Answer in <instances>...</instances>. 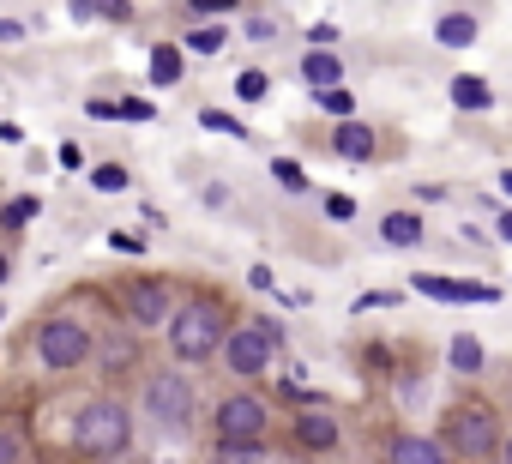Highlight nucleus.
<instances>
[{
	"mask_svg": "<svg viewBox=\"0 0 512 464\" xmlns=\"http://www.w3.org/2000/svg\"><path fill=\"white\" fill-rule=\"evenodd\" d=\"M229 326H235V320H229V302L211 296V290H193V296L175 302V314H169V326H163V344H169V356H175L181 368H199V362H217V356H223Z\"/></svg>",
	"mask_w": 512,
	"mask_h": 464,
	"instance_id": "nucleus-1",
	"label": "nucleus"
},
{
	"mask_svg": "<svg viewBox=\"0 0 512 464\" xmlns=\"http://www.w3.org/2000/svg\"><path fill=\"white\" fill-rule=\"evenodd\" d=\"M500 440H506V428H500V410H494L488 398L464 392V398L446 404V416H440V446H446L452 458H464V464L500 458Z\"/></svg>",
	"mask_w": 512,
	"mask_h": 464,
	"instance_id": "nucleus-2",
	"label": "nucleus"
},
{
	"mask_svg": "<svg viewBox=\"0 0 512 464\" xmlns=\"http://www.w3.org/2000/svg\"><path fill=\"white\" fill-rule=\"evenodd\" d=\"M127 446H133V410H127L115 392H97V398H85V404L73 410V452H79V458L109 464V458H121Z\"/></svg>",
	"mask_w": 512,
	"mask_h": 464,
	"instance_id": "nucleus-3",
	"label": "nucleus"
},
{
	"mask_svg": "<svg viewBox=\"0 0 512 464\" xmlns=\"http://www.w3.org/2000/svg\"><path fill=\"white\" fill-rule=\"evenodd\" d=\"M31 350H37V362H43L49 374H79V368H91V356H97V332H91L79 314H49V320H37Z\"/></svg>",
	"mask_w": 512,
	"mask_h": 464,
	"instance_id": "nucleus-4",
	"label": "nucleus"
},
{
	"mask_svg": "<svg viewBox=\"0 0 512 464\" xmlns=\"http://www.w3.org/2000/svg\"><path fill=\"white\" fill-rule=\"evenodd\" d=\"M211 440L217 446H272V404L260 392H223L211 404Z\"/></svg>",
	"mask_w": 512,
	"mask_h": 464,
	"instance_id": "nucleus-5",
	"label": "nucleus"
},
{
	"mask_svg": "<svg viewBox=\"0 0 512 464\" xmlns=\"http://www.w3.org/2000/svg\"><path fill=\"white\" fill-rule=\"evenodd\" d=\"M139 398H145V416H151L163 434H187V428L199 422V386H193L175 362H169V368H151Z\"/></svg>",
	"mask_w": 512,
	"mask_h": 464,
	"instance_id": "nucleus-6",
	"label": "nucleus"
},
{
	"mask_svg": "<svg viewBox=\"0 0 512 464\" xmlns=\"http://www.w3.org/2000/svg\"><path fill=\"white\" fill-rule=\"evenodd\" d=\"M278 344H284V326L278 320H235L229 326V338H223V368L235 374V380H260V374H272V362H278Z\"/></svg>",
	"mask_w": 512,
	"mask_h": 464,
	"instance_id": "nucleus-7",
	"label": "nucleus"
},
{
	"mask_svg": "<svg viewBox=\"0 0 512 464\" xmlns=\"http://www.w3.org/2000/svg\"><path fill=\"white\" fill-rule=\"evenodd\" d=\"M115 302H121V320H127V326H139V332H163L181 296H175V278L145 272V278H127V284L115 290Z\"/></svg>",
	"mask_w": 512,
	"mask_h": 464,
	"instance_id": "nucleus-8",
	"label": "nucleus"
},
{
	"mask_svg": "<svg viewBox=\"0 0 512 464\" xmlns=\"http://www.w3.org/2000/svg\"><path fill=\"white\" fill-rule=\"evenodd\" d=\"M410 290H416V296H428V302H446V308H458V302L494 308V302H500V290H494V284H470V278H446V272H416V278H410Z\"/></svg>",
	"mask_w": 512,
	"mask_h": 464,
	"instance_id": "nucleus-9",
	"label": "nucleus"
},
{
	"mask_svg": "<svg viewBox=\"0 0 512 464\" xmlns=\"http://www.w3.org/2000/svg\"><path fill=\"white\" fill-rule=\"evenodd\" d=\"M97 374L103 380H127V374H139V332H127V326H115V332H97Z\"/></svg>",
	"mask_w": 512,
	"mask_h": 464,
	"instance_id": "nucleus-10",
	"label": "nucleus"
},
{
	"mask_svg": "<svg viewBox=\"0 0 512 464\" xmlns=\"http://www.w3.org/2000/svg\"><path fill=\"white\" fill-rule=\"evenodd\" d=\"M290 440H296L302 452H338V446H344V422H338L326 404H320V410H296Z\"/></svg>",
	"mask_w": 512,
	"mask_h": 464,
	"instance_id": "nucleus-11",
	"label": "nucleus"
},
{
	"mask_svg": "<svg viewBox=\"0 0 512 464\" xmlns=\"http://www.w3.org/2000/svg\"><path fill=\"white\" fill-rule=\"evenodd\" d=\"M374 236H380V248H392V254H416V248L428 242V223H422L416 205H398V211H386V217L374 223Z\"/></svg>",
	"mask_w": 512,
	"mask_h": 464,
	"instance_id": "nucleus-12",
	"label": "nucleus"
},
{
	"mask_svg": "<svg viewBox=\"0 0 512 464\" xmlns=\"http://www.w3.org/2000/svg\"><path fill=\"white\" fill-rule=\"evenodd\" d=\"M386 464H452V452L440 446V434H416V428H398L386 440Z\"/></svg>",
	"mask_w": 512,
	"mask_h": 464,
	"instance_id": "nucleus-13",
	"label": "nucleus"
},
{
	"mask_svg": "<svg viewBox=\"0 0 512 464\" xmlns=\"http://www.w3.org/2000/svg\"><path fill=\"white\" fill-rule=\"evenodd\" d=\"M332 157H344V163H374V157H380L374 127H368V121H338V127H332Z\"/></svg>",
	"mask_w": 512,
	"mask_h": 464,
	"instance_id": "nucleus-14",
	"label": "nucleus"
},
{
	"mask_svg": "<svg viewBox=\"0 0 512 464\" xmlns=\"http://www.w3.org/2000/svg\"><path fill=\"white\" fill-rule=\"evenodd\" d=\"M476 37H482V19L464 13V7H446V13L434 19V43H440V49H470Z\"/></svg>",
	"mask_w": 512,
	"mask_h": 464,
	"instance_id": "nucleus-15",
	"label": "nucleus"
},
{
	"mask_svg": "<svg viewBox=\"0 0 512 464\" xmlns=\"http://www.w3.org/2000/svg\"><path fill=\"white\" fill-rule=\"evenodd\" d=\"M446 97H452L464 115H488V109H494V85H488L482 73H458V79L446 85Z\"/></svg>",
	"mask_w": 512,
	"mask_h": 464,
	"instance_id": "nucleus-16",
	"label": "nucleus"
},
{
	"mask_svg": "<svg viewBox=\"0 0 512 464\" xmlns=\"http://www.w3.org/2000/svg\"><path fill=\"white\" fill-rule=\"evenodd\" d=\"M302 79H308V91L320 97V91L344 85V61H338L332 49H308V55H302Z\"/></svg>",
	"mask_w": 512,
	"mask_h": 464,
	"instance_id": "nucleus-17",
	"label": "nucleus"
},
{
	"mask_svg": "<svg viewBox=\"0 0 512 464\" xmlns=\"http://www.w3.org/2000/svg\"><path fill=\"white\" fill-rule=\"evenodd\" d=\"M151 85L157 91H169V85H181V73H187V55H181V43H151Z\"/></svg>",
	"mask_w": 512,
	"mask_h": 464,
	"instance_id": "nucleus-18",
	"label": "nucleus"
},
{
	"mask_svg": "<svg viewBox=\"0 0 512 464\" xmlns=\"http://www.w3.org/2000/svg\"><path fill=\"white\" fill-rule=\"evenodd\" d=\"M446 362H452L464 380H476V374L488 368V350H482V338H476V332H458V338L446 344Z\"/></svg>",
	"mask_w": 512,
	"mask_h": 464,
	"instance_id": "nucleus-19",
	"label": "nucleus"
},
{
	"mask_svg": "<svg viewBox=\"0 0 512 464\" xmlns=\"http://www.w3.org/2000/svg\"><path fill=\"white\" fill-rule=\"evenodd\" d=\"M229 49V25H193L181 37V55H223Z\"/></svg>",
	"mask_w": 512,
	"mask_h": 464,
	"instance_id": "nucleus-20",
	"label": "nucleus"
},
{
	"mask_svg": "<svg viewBox=\"0 0 512 464\" xmlns=\"http://www.w3.org/2000/svg\"><path fill=\"white\" fill-rule=\"evenodd\" d=\"M37 217H43V199H37V193H19V199L0 205V229H25V223H37Z\"/></svg>",
	"mask_w": 512,
	"mask_h": 464,
	"instance_id": "nucleus-21",
	"label": "nucleus"
},
{
	"mask_svg": "<svg viewBox=\"0 0 512 464\" xmlns=\"http://www.w3.org/2000/svg\"><path fill=\"white\" fill-rule=\"evenodd\" d=\"M266 97H272V73H266V67L235 73V103H266Z\"/></svg>",
	"mask_w": 512,
	"mask_h": 464,
	"instance_id": "nucleus-22",
	"label": "nucleus"
},
{
	"mask_svg": "<svg viewBox=\"0 0 512 464\" xmlns=\"http://www.w3.org/2000/svg\"><path fill=\"white\" fill-rule=\"evenodd\" d=\"M314 103H320L332 121H356V91H350V85H332V91H320Z\"/></svg>",
	"mask_w": 512,
	"mask_h": 464,
	"instance_id": "nucleus-23",
	"label": "nucleus"
},
{
	"mask_svg": "<svg viewBox=\"0 0 512 464\" xmlns=\"http://www.w3.org/2000/svg\"><path fill=\"white\" fill-rule=\"evenodd\" d=\"M91 187H97V193H127L133 175H127V163H97V169H91Z\"/></svg>",
	"mask_w": 512,
	"mask_h": 464,
	"instance_id": "nucleus-24",
	"label": "nucleus"
},
{
	"mask_svg": "<svg viewBox=\"0 0 512 464\" xmlns=\"http://www.w3.org/2000/svg\"><path fill=\"white\" fill-rule=\"evenodd\" d=\"M0 464H31V446L13 422H0Z\"/></svg>",
	"mask_w": 512,
	"mask_h": 464,
	"instance_id": "nucleus-25",
	"label": "nucleus"
},
{
	"mask_svg": "<svg viewBox=\"0 0 512 464\" xmlns=\"http://www.w3.org/2000/svg\"><path fill=\"white\" fill-rule=\"evenodd\" d=\"M199 127H205V133H223V139H253V133H247L235 115H223V109H199Z\"/></svg>",
	"mask_w": 512,
	"mask_h": 464,
	"instance_id": "nucleus-26",
	"label": "nucleus"
},
{
	"mask_svg": "<svg viewBox=\"0 0 512 464\" xmlns=\"http://www.w3.org/2000/svg\"><path fill=\"white\" fill-rule=\"evenodd\" d=\"M272 181H284V193H308V169L296 157H272Z\"/></svg>",
	"mask_w": 512,
	"mask_h": 464,
	"instance_id": "nucleus-27",
	"label": "nucleus"
},
{
	"mask_svg": "<svg viewBox=\"0 0 512 464\" xmlns=\"http://www.w3.org/2000/svg\"><path fill=\"white\" fill-rule=\"evenodd\" d=\"M115 115H121V121H133V127H145V121H157V103H151V97H121V103H115Z\"/></svg>",
	"mask_w": 512,
	"mask_h": 464,
	"instance_id": "nucleus-28",
	"label": "nucleus"
},
{
	"mask_svg": "<svg viewBox=\"0 0 512 464\" xmlns=\"http://www.w3.org/2000/svg\"><path fill=\"white\" fill-rule=\"evenodd\" d=\"M241 25H247L253 43H272V37H278V19H272V13H241Z\"/></svg>",
	"mask_w": 512,
	"mask_h": 464,
	"instance_id": "nucleus-29",
	"label": "nucleus"
},
{
	"mask_svg": "<svg viewBox=\"0 0 512 464\" xmlns=\"http://www.w3.org/2000/svg\"><path fill=\"white\" fill-rule=\"evenodd\" d=\"M272 446H217V464H260Z\"/></svg>",
	"mask_w": 512,
	"mask_h": 464,
	"instance_id": "nucleus-30",
	"label": "nucleus"
},
{
	"mask_svg": "<svg viewBox=\"0 0 512 464\" xmlns=\"http://www.w3.org/2000/svg\"><path fill=\"white\" fill-rule=\"evenodd\" d=\"M109 248H115V254H145V236L121 223V229H109Z\"/></svg>",
	"mask_w": 512,
	"mask_h": 464,
	"instance_id": "nucleus-31",
	"label": "nucleus"
},
{
	"mask_svg": "<svg viewBox=\"0 0 512 464\" xmlns=\"http://www.w3.org/2000/svg\"><path fill=\"white\" fill-rule=\"evenodd\" d=\"M326 217H332V223H350V217H356V199H350V193H326Z\"/></svg>",
	"mask_w": 512,
	"mask_h": 464,
	"instance_id": "nucleus-32",
	"label": "nucleus"
},
{
	"mask_svg": "<svg viewBox=\"0 0 512 464\" xmlns=\"http://www.w3.org/2000/svg\"><path fill=\"white\" fill-rule=\"evenodd\" d=\"M247 284L260 290V296H278V278H272V266H247Z\"/></svg>",
	"mask_w": 512,
	"mask_h": 464,
	"instance_id": "nucleus-33",
	"label": "nucleus"
},
{
	"mask_svg": "<svg viewBox=\"0 0 512 464\" xmlns=\"http://www.w3.org/2000/svg\"><path fill=\"white\" fill-rule=\"evenodd\" d=\"M392 302H398L392 290H368V296H356L350 308H356V314H368V308H392Z\"/></svg>",
	"mask_w": 512,
	"mask_h": 464,
	"instance_id": "nucleus-34",
	"label": "nucleus"
},
{
	"mask_svg": "<svg viewBox=\"0 0 512 464\" xmlns=\"http://www.w3.org/2000/svg\"><path fill=\"white\" fill-rule=\"evenodd\" d=\"M85 115H91V121H121V115H115V103H109V97H91V103H85Z\"/></svg>",
	"mask_w": 512,
	"mask_h": 464,
	"instance_id": "nucleus-35",
	"label": "nucleus"
},
{
	"mask_svg": "<svg viewBox=\"0 0 512 464\" xmlns=\"http://www.w3.org/2000/svg\"><path fill=\"white\" fill-rule=\"evenodd\" d=\"M55 163H61V169H85V151H79V145H61Z\"/></svg>",
	"mask_w": 512,
	"mask_h": 464,
	"instance_id": "nucleus-36",
	"label": "nucleus"
},
{
	"mask_svg": "<svg viewBox=\"0 0 512 464\" xmlns=\"http://www.w3.org/2000/svg\"><path fill=\"white\" fill-rule=\"evenodd\" d=\"M308 43H314V49H332V43H338V31H332V25H314V31H308Z\"/></svg>",
	"mask_w": 512,
	"mask_h": 464,
	"instance_id": "nucleus-37",
	"label": "nucleus"
},
{
	"mask_svg": "<svg viewBox=\"0 0 512 464\" xmlns=\"http://www.w3.org/2000/svg\"><path fill=\"white\" fill-rule=\"evenodd\" d=\"M416 199H422V205H440V199H446V187H440V181H422V187H416Z\"/></svg>",
	"mask_w": 512,
	"mask_h": 464,
	"instance_id": "nucleus-38",
	"label": "nucleus"
},
{
	"mask_svg": "<svg viewBox=\"0 0 512 464\" xmlns=\"http://www.w3.org/2000/svg\"><path fill=\"white\" fill-rule=\"evenodd\" d=\"M0 43H25V25L19 19H0Z\"/></svg>",
	"mask_w": 512,
	"mask_h": 464,
	"instance_id": "nucleus-39",
	"label": "nucleus"
},
{
	"mask_svg": "<svg viewBox=\"0 0 512 464\" xmlns=\"http://www.w3.org/2000/svg\"><path fill=\"white\" fill-rule=\"evenodd\" d=\"M494 236H500V242H506V248H512V205H506V211H500V217H494Z\"/></svg>",
	"mask_w": 512,
	"mask_h": 464,
	"instance_id": "nucleus-40",
	"label": "nucleus"
},
{
	"mask_svg": "<svg viewBox=\"0 0 512 464\" xmlns=\"http://www.w3.org/2000/svg\"><path fill=\"white\" fill-rule=\"evenodd\" d=\"M7 278H13V254H7V248H0V284H7Z\"/></svg>",
	"mask_w": 512,
	"mask_h": 464,
	"instance_id": "nucleus-41",
	"label": "nucleus"
},
{
	"mask_svg": "<svg viewBox=\"0 0 512 464\" xmlns=\"http://www.w3.org/2000/svg\"><path fill=\"white\" fill-rule=\"evenodd\" d=\"M500 464H512V428H506V440H500Z\"/></svg>",
	"mask_w": 512,
	"mask_h": 464,
	"instance_id": "nucleus-42",
	"label": "nucleus"
},
{
	"mask_svg": "<svg viewBox=\"0 0 512 464\" xmlns=\"http://www.w3.org/2000/svg\"><path fill=\"white\" fill-rule=\"evenodd\" d=\"M500 193H506V199H512V169H500Z\"/></svg>",
	"mask_w": 512,
	"mask_h": 464,
	"instance_id": "nucleus-43",
	"label": "nucleus"
},
{
	"mask_svg": "<svg viewBox=\"0 0 512 464\" xmlns=\"http://www.w3.org/2000/svg\"><path fill=\"white\" fill-rule=\"evenodd\" d=\"M284 464H302V458H284Z\"/></svg>",
	"mask_w": 512,
	"mask_h": 464,
	"instance_id": "nucleus-44",
	"label": "nucleus"
}]
</instances>
